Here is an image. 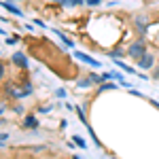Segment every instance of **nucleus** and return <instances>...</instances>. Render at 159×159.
<instances>
[{"label":"nucleus","mask_w":159,"mask_h":159,"mask_svg":"<svg viewBox=\"0 0 159 159\" xmlns=\"http://www.w3.org/2000/svg\"><path fill=\"white\" fill-rule=\"evenodd\" d=\"M144 53H147V45H144V40H142V38H140V40H136V43H132V45L127 47V55H132L134 60H140Z\"/></svg>","instance_id":"1"},{"label":"nucleus","mask_w":159,"mask_h":159,"mask_svg":"<svg viewBox=\"0 0 159 159\" xmlns=\"http://www.w3.org/2000/svg\"><path fill=\"white\" fill-rule=\"evenodd\" d=\"M153 64H155V55H151V53H144V55L138 60V66H140L142 70H148V68H153Z\"/></svg>","instance_id":"2"},{"label":"nucleus","mask_w":159,"mask_h":159,"mask_svg":"<svg viewBox=\"0 0 159 159\" xmlns=\"http://www.w3.org/2000/svg\"><path fill=\"white\" fill-rule=\"evenodd\" d=\"M74 55H76V60L85 61V64H89V66H93V68H100V61H96V60H93V57H89L87 53H81V51H76Z\"/></svg>","instance_id":"3"},{"label":"nucleus","mask_w":159,"mask_h":159,"mask_svg":"<svg viewBox=\"0 0 159 159\" xmlns=\"http://www.w3.org/2000/svg\"><path fill=\"white\" fill-rule=\"evenodd\" d=\"M13 64H17V66H19V68H28V57H25L24 53H19V51H17V53H13Z\"/></svg>","instance_id":"4"},{"label":"nucleus","mask_w":159,"mask_h":159,"mask_svg":"<svg viewBox=\"0 0 159 159\" xmlns=\"http://www.w3.org/2000/svg\"><path fill=\"white\" fill-rule=\"evenodd\" d=\"M21 125H24L25 129H36V127H38V121H36V117L28 115V117L24 119V123H21Z\"/></svg>","instance_id":"5"},{"label":"nucleus","mask_w":159,"mask_h":159,"mask_svg":"<svg viewBox=\"0 0 159 159\" xmlns=\"http://www.w3.org/2000/svg\"><path fill=\"white\" fill-rule=\"evenodd\" d=\"M2 7H4V9H7V11H9V13H13V15H17V17H21V15H24V13L19 11V9H17L15 4H11L9 0H4V2H2Z\"/></svg>","instance_id":"6"},{"label":"nucleus","mask_w":159,"mask_h":159,"mask_svg":"<svg viewBox=\"0 0 159 159\" xmlns=\"http://www.w3.org/2000/svg\"><path fill=\"white\" fill-rule=\"evenodd\" d=\"M136 28H138L140 32H147V17L138 15V17H136Z\"/></svg>","instance_id":"7"},{"label":"nucleus","mask_w":159,"mask_h":159,"mask_svg":"<svg viewBox=\"0 0 159 159\" xmlns=\"http://www.w3.org/2000/svg\"><path fill=\"white\" fill-rule=\"evenodd\" d=\"M112 89H117V85H115V83H106V81H104V83L100 85L98 93H104V91H112Z\"/></svg>","instance_id":"8"},{"label":"nucleus","mask_w":159,"mask_h":159,"mask_svg":"<svg viewBox=\"0 0 159 159\" xmlns=\"http://www.w3.org/2000/svg\"><path fill=\"white\" fill-rule=\"evenodd\" d=\"M60 4H64V7H79V4H85V0H60Z\"/></svg>","instance_id":"9"},{"label":"nucleus","mask_w":159,"mask_h":159,"mask_svg":"<svg viewBox=\"0 0 159 159\" xmlns=\"http://www.w3.org/2000/svg\"><path fill=\"white\" fill-rule=\"evenodd\" d=\"M55 34H57V36L61 38V43H64L66 47H74V43H72V40H70V38H68V36H66V34H61L60 30H55Z\"/></svg>","instance_id":"10"},{"label":"nucleus","mask_w":159,"mask_h":159,"mask_svg":"<svg viewBox=\"0 0 159 159\" xmlns=\"http://www.w3.org/2000/svg\"><path fill=\"white\" fill-rule=\"evenodd\" d=\"M117 66H119L121 70H125V72H127V74L136 72V70H134V68H132V66H127V64H125V61H121V60H117Z\"/></svg>","instance_id":"11"},{"label":"nucleus","mask_w":159,"mask_h":159,"mask_svg":"<svg viewBox=\"0 0 159 159\" xmlns=\"http://www.w3.org/2000/svg\"><path fill=\"white\" fill-rule=\"evenodd\" d=\"M89 85H93L91 79H79V81H76V87H83V89H85V87H89Z\"/></svg>","instance_id":"12"},{"label":"nucleus","mask_w":159,"mask_h":159,"mask_svg":"<svg viewBox=\"0 0 159 159\" xmlns=\"http://www.w3.org/2000/svg\"><path fill=\"white\" fill-rule=\"evenodd\" d=\"M72 140H74V142H76V144H79V147H81V148H87V142H85V140H83V138H81V136H74Z\"/></svg>","instance_id":"13"},{"label":"nucleus","mask_w":159,"mask_h":159,"mask_svg":"<svg viewBox=\"0 0 159 159\" xmlns=\"http://www.w3.org/2000/svg\"><path fill=\"white\" fill-rule=\"evenodd\" d=\"M74 110H76V115L81 117V121H83V123L87 125V119H85V112H83V108H81V106H74Z\"/></svg>","instance_id":"14"},{"label":"nucleus","mask_w":159,"mask_h":159,"mask_svg":"<svg viewBox=\"0 0 159 159\" xmlns=\"http://www.w3.org/2000/svg\"><path fill=\"white\" fill-rule=\"evenodd\" d=\"M108 55H110V57H112V60H119V57H121V55H123V51H121V49H115V51H110Z\"/></svg>","instance_id":"15"},{"label":"nucleus","mask_w":159,"mask_h":159,"mask_svg":"<svg viewBox=\"0 0 159 159\" xmlns=\"http://www.w3.org/2000/svg\"><path fill=\"white\" fill-rule=\"evenodd\" d=\"M100 2H102V0H85V4H87V7H98Z\"/></svg>","instance_id":"16"},{"label":"nucleus","mask_w":159,"mask_h":159,"mask_svg":"<svg viewBox=\"0 0 159 159\" xmlns=\"http://www.w3.org/2000/svg\"><path fill=\"white\" fill-rule=\"evenodd\" d=\"M7 140H9V134H2V140H0V147H7Z\"/></svg>","instance_id":"17"},{"label":"nucleus","mask_w":159,"mask_h":159,"mask_svg":"<svg viewBox=\"0 0 159 159\" xmlns=\"http://www.w3.org/2000/svg\"><path fill=\"white\" fill-rule=\"evenodd\" d=\"M55 96H57V98H66V91H64V89H55Z\"/></svg>","instance_id":"18"},{"label":"nucleus","mask_w":159,"mask_h":159,"mask_svg":"<svg viewBox=\"0 0 159 159\" xmlns=\"http://www.w3.org/2000/svg\"><path fill=\"white\" fill-rule=\"evenodd\" d=\"M51 106H38V112H49Z\"/></svg>","instance_id":"19"},{"label":"nucleus","mask_w":159,"mask_h":159,"mask_svg":"<svg viewBox=\"0 0 159 159\" xmlns=\"http://www.w3.org/2000/svg\"><path fill=\"white\" fill-rule=\"evenodd\" d=\"M129 91H132V93H134V96H140V98H142V93H140V91H138V89H134V87H129Z\"/></svg>","instance_id":"20"},{"label":"nucleus","mask_w":159,"mask_h":159,"mask_svg":"<svg viewBox=\"0 0 159 159\" xmlns=\"http://www.w3.org/2000/svg\"><path fill=\"white\" fill-rule=\"evenodd\" d=\"M155 76H157V79H159V70H157V72H155Z\"/></svg>","instance_id":"21"}]
</instances>
